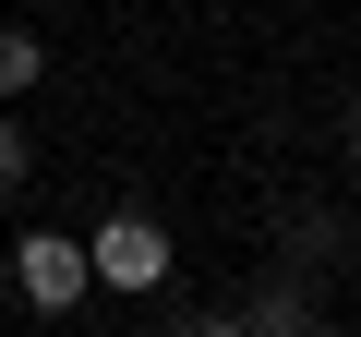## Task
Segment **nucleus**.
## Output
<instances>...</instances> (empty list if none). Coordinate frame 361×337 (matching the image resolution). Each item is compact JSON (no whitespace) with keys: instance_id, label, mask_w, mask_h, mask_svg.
<instances>
[{"instance_id":"3","label":"nucleus","mask_w":361,"mask_h":337,"mask_svg":"<svg viewBox=\"0 0 361 337\" xmlns=\"http://www.w3.org/2000/svg\"><path fill=\"white\" fill-rule=\"evenodd\" d=\"M37 73H49V49L13 25V37H0V109H25V97H37Z\"/></svg>"},{"instance_id":"1","label":"nucleus","mask_w":361,"mask_h":337,"mask_svg":"<svg viewBox=\"0 0 361 337\" xmlns=\"http://www.w3.org/2000/svg\"><path fill=\"white\" fill-rule=\"evenodd\" d=\"M85 265H97V289H133V301H145V289H169V265H180V253H169V229H157V217H133V205H121V217L85 241Z\"/></svg>"},{"instance_id":"4","label":"nucleus","mask_w":361,"mask_h":337,"mask_svg":"<svg viewBox=\"0 0 361 337\" xmlns=\"http://www.w3.org/2000/svg\"><path fill=\"white\" fill-rule=\"evenodd\" d=\"M25 168H37V157H25V121H13V109H0V205H13V193H25Z\"/></svg>"},{"instance_id":"2","label":"nucleus","mask_w":361,"mask_h":337,"mask_svg":"<svg viewBox=\"0 0 361 337\" xmlns=\"http://www.w3.org/2000/svg\"><path fill=\"white\" fill-rule=\"evenodd\" d=\"M13 289H25V313H73V301L97 289V265H85L73 229H25V241H13Z\"/></svg>"},{"instance_id":"5","label":"nucleus","mask_w":361,"mask_h":337,"mask_svg":"<svg viewBox=\"0 0 361 337\" xmlns=\"http://www.w3.org/2000/svg\"><path fill=\"white\" fill-rule=\"evenodd\" d=\"M349 157H361V109H349Z\"/></svg>"}]
</instances>
